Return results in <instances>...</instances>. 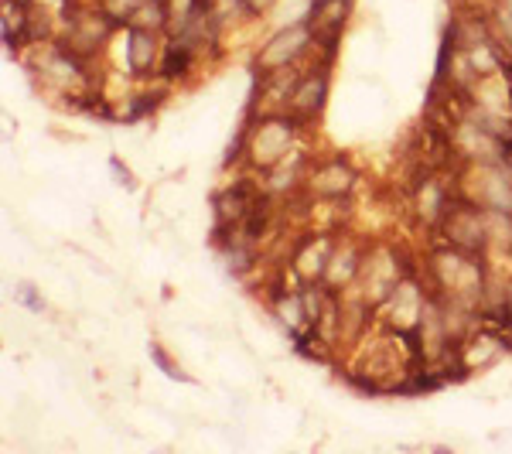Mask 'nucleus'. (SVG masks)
<instances>
[{
  "label": "nucleus",
  "instance_id": "obj_1",
  "mask_svg": "<svg viewBox=\"0 0 512 454\" xmlns=\"http://www.w3.org/2000/svg\"><path fill=\"white\" fill-rule=\"evenodd\" d=\"M239 134H243V171L267 175L301 151V137L308 134V127L287 110H270L246 113Z\"/></svg>",
  "mask_w": 512,
  "mask_h": 454
},
{
  "label": "nucleus",
  "instance_id": "obj_2",
  "mask_svg": "<svg viewBox=\"0 0 512 454\" xmlns=\"http://www.w3.org/2000/svg\"><path fill=\"white\" fill-rule=\"evenodd\" d=\"M315 48H318V35H315V28H311V21L301 14L297 21L277 28L267 41H260V48H256V55L250 62L253 79L274 76V72H287V69H301V65H308L315 59Z\"/></svg>",
  "mask_w": 512,
  "mask_h": 454
},
{
  "label": "nucleus",
  "instance_id": "obj_3",
  "mask_svg": "<svg viewBox=\"0 0 512 454\" xmlns=\"http://www.w3.org/2000/svg\"><path fill=\"white\" fill-rule=\"evenodd\" d=\"M359 168L349 154L342 151H325L311 154L308 175H304V192L311 202L328 205V202H352L355 188H359Z\"/></svg>",
  "mask_w": 512,
  "mask_h": 454
},
{
  "label": "nucleus",
  "instance_id": "obj_4",
  "mask_svg": "<svg viewBox=\"0 0 512 454\" xmlns=\"http://www.w3.org/2000/svg\"><path fill=\"white\" fill-rule=\"evenodd\" d=\"M437 243H448L454 250L475 253V257H489L492 243H489V212L482 205H475L472 198L461 195L451 205V212L444 216V222L437 226V233L431 236ZM427 239V243H431Z\"/></svg>",
  "mask_w": 512,
  "mask_h": 454
},
{
  "label": "nucleus",
  "instance_id": "obj_5",
  "mask_svg": "<svg viewBox=\"0 0 512 454\" xmlns=\"http://www.w3.org/2000/svg\"><path fill=\"white\" fill-rule=\"evenodd\" d=\"M458 188L492 212H512V164H461Z\"/></svg>",
  "mask_w": 512,
  "mask_h": 454
},
{
  "label": "nucleus",
  "instance_id": "obj_6",
  "mask_svg": "<svg viewBox=\"0 0 512 454\" xmlns=\"http://www.w3.org/2000/svg\"><path fill=\"white\" fill-rule=\"evenodd\" d=\"M332 69L335 65L311 59L297 72L294 89H291V96H287V113L301 120L308 130L321 120V113H325V106H328V96H332Z\"/></svg>",
  "mask_w": 512,
  "mask_h": 454
},
{
  "label": "nucleus",
  "instance_id": "obj_7",
  "mask_svg": "<svg viewBox=\"0 0 512 454\" xmlns=\"http://www.w3.org/2000/svg\"><path fill=\"white\" fill-rule=\"evenodd\" d=\"M352 11H355V0H311L304 18L311 21V28H315V35H318L315 59L335 65L338 45H342V35L352 21Z\"/></svg>",
  "mask_w": 512,
  "mask_h": 454
},
{
  "label": "nucleus",
  "instance_id": "obj_8",
  "mask_svg": "<svg viewBox=\"0 0 512 454\" xmlns=\"http://www.w3.org/2000/svg\"><path fill=\"white\" fill-rule=\"evenodd\" d=\"M123 69L134 82H154L164 52V35L147 28H123Z\"/></svg>",
  "mask_w": 512,
  "mask_h": 454
},
{
  "label": "nucleus",
  "instance_id": "obj_9",
  "mask_svg": "<svg viewBox=\"0 0 512 454\" xmlns=\"http://www.w3.org/2000/svg\"><path fill=\"white\" fill-rule=\"evenodd\" d=\"M205 65L202 55H195L192 48H185V45H178V41H171V38H164V52H161V65H158V79L161 86H168L171 93H175L178 86H188L195 76H198V69Z\"/></svg>",
  "mask_w": 512,
  "mask_h": 454
},
{
  "label": "nucleus",
  "instance_id": "obj_10",
  "mask_svg": "<svg viewBox=\"0 0 512 454\" xmlns=\"http://www.w3.org/2000/svg\"><path fill=\"white\" fill-rule=\"evenodd\" d=\"M168 24H171L168 0H140L137 11L130 14L127 28H147V31H158V35H168Z\"/></svg>",
  "mask_w": 512,
  "mask_h": 454
},
{
  "label": "nucleus",
  "instance_id": "obj_11",
  "mask_svg": "<svg viewBox=\"0 0 512 454\" xmlns=\"http://www.w3.org/2000/svg\"><path fill=\"white\" fill-rule=\"evenodd\" d=\"M14 301H18L24 311H31V315H48V301L35 280H18V284H14Z\"/></svg>",
  "mask_w": 512,
  "mask_h": 454
},
{
  "label": "nucleus",
  "instance_id": "obj_12",
  "mask_svg": "<svg viewBox=\"0 0 512 454\" xmlns=\"http://www.w3.org/2000/svg\"><path fill=\"white\" fill-rule=\"evenodd\" d=\"M147 352H151V362H154V366H158L168 379H175V383H195V376H188L185 369H181L178 362L168 356V349H164L161 342H151V345H147Z\"/></svg>",
  "mask_w": 512,
  "mask_h": 454
},
{
  "label": "nucleus",
  "instance_id": "obj_13",
  "mask_svg": "<svg viewBox=\"0 0 512 454\" xmlns=\"http://www.w3.org/2000/svg\"><path fill=\"white\" fill-rule=\"evenodd\" d=\"M110 171H113V178H117V185H123L127 192H134V188H137L134 171H130V164L123 161L120 154H110Z\"/></svg>",
  "mask_w": 512,
  "mask_h": 454
},
{
  "label": "nucleus",
  "instance_id": "obj_14",
  "mask_svg": "<svg viewBox=\"0 0 512 454\" xmlns=\"http://www.w3.org/2000/svg\"><path fill=\"white\" fill-rule=\"evenodd\" d=\"M246 4H250L253 18H256V21H263V18H267V14L280 4V0H246Z\"/></svg>",
  "mask_w": 512,
  "mask_h": 454
},
{
  "label": "nucleus",
  "instance_id": "obj_15",
  "mask_svg": "<svg viewBox=\"0 0 512 454\" xmlns=\"http://www.w3.org/2000/svg\"><path fill=\"white\" fill-rule=\"evenodd\" d=\"M499 315H512V270L502 274V311Z\"/></svg>",
  "mask_w": 512,
  "mask_h": 454
},
{
  "label": "nucleus",
  "instance_id": "obj_16",
  "mask_svg": "<svg viewBox=\"0 0 512 454\" xmlns=\"http://www.w3.org/2000/svg\"><path fill=\"white\" fill-rule=\"evenodd\" d=\"M485 4H489L492 11H499V14H509V18H512V0H485Z\"/></svg>",
  "mask_w": 512,
  "mask_h": 454
}]
</instances>
